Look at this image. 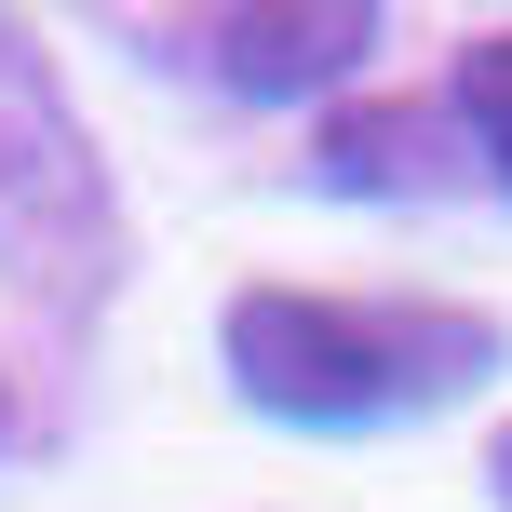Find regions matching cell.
Returning <instances> with one entry per match:
<instances>
[{
	"mask_svg": "<svg viewBox=\"0 0 512 512\" xmlns=\"http://www.w3.org/2000/svg\"><path fill=\"white\" fill-rule=\"evenodd\" d=\"M230 378L256 418L297 432H378V418H432L472 378H499V324L445 297H310V283H243L230 297Z\"/></svg>",
	"mask_w": 512,
	"mask_h": 512,
	"instance_id": "6da1fadb",
	"label": "cell"
},
{
	"mask_svg": "<svg viewBox=\"0 0 512 512\" xmlns=\"http://www.w3.org/2000/svg\"><path fill=\"white\" fill-rule=\"evenodd\" d=\"M54 230L95 243L108 216H95V176H81V122L54 108L41 54L0 27V243H14V256H54Z\"/></svg>",
	"mask_w": 512,
	"mask_h": 512,
	"instance_id": "7a4b0ae2",
	"label": "cell"
},
{
	"mask_svg": "<svg viewBox=\"0 0 512 512\" xmlns=\"http://www.w3.org/2000/svg\"><path fill=\"white\" fill-rule=\"evenodd\" d=\"M189 41H203V68L230 81V95H324V81L378 41V14H364V0H310V14H203Z\"/></svg>",
	"mask_w": 512,
	"mask_h": 512,
	"instance_id": "3957f363",
	"label": "cell"
},
{
	"mask_svg": "<svg viewBox=\"0 0 512 512\" xmlns=\"http://www.w3.org/2000/svg\"><path fill=\"white\" fill-rule=\"evenodd\" d=\"M459 135H472V162L512 189V27L459 54Z\"/></svg>",
	"mask_w": 512,
	"mask_h": 512,
	"instance_id": "277c9868",
	"label": "cell"
},
{
	"mask_svg": "<svg viewBox=\"0 0 512 512\" xmlns=\"http://www.w3.org/2000/svg\"><path fill=\"white\" fill-rule=\"evenodd\" d=\"M486 486H499V499H512V432H499V445H486Z\"/></svg>",
	"mask_w": 512,
	"mask_h": 512,
	"instance_id": "5b68a950",
	"label": "cell"
}]
</instances>
